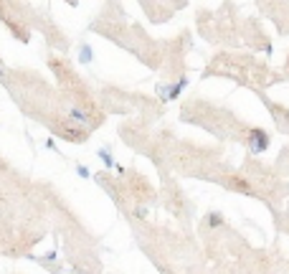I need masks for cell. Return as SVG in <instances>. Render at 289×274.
<instances>
[{
	"mask_svg": "<svg viewBox=\"0 0 289 274\" xmlns=\"http://www.w3.org/2000/svg\"><path fill=\"white\" fill-rule=\"evenodd\" d=\"M269 132L266 130H262V127H254V130H249V135H246V145H249V150L254 152V155H262V152H266L269 150Z\"/></svg>",
	"mask_w": 289,
	"mask_h": 274,
	"instance_id": "6da1fadb",
	"label": "cell"
},
{
	"mask_svg": "<svg viewBox=\"0 0 289 274\" xmlns=\"http://www.w3.org/2000/svg\"><path fill=\"white\" fill-rule=\"evenodd\" d=\"M61 137H64V140H69V142H84V140H86V130H84V127H76V125L61 127Z\"/></svg>",
	"mask_w": 289,
	"mask_h": 274,
	"instance_id": "7a4b0ae2",
	"label": "cell"
},
{
	"mask_svg": "<svg viewBox=\"0 0 289 274\" xmlns=\"http://www.w3.org/2000/svg\"><path fill=\"white\" fill-rule=\"evenodd\" d=\"M69 119L76 122V125H84V130L91 125V114L86 110H81V107H71V110H69Z\"/></svg>",
	"mask_w": 289,
	"mask_h": 274,
	"instance_id": "3957f363",
	"label": "cell"
},
{
	"mask_svg": "<svg viewBox=\"0 0 289 274\" xmlns=\"http://www.w3.org/2000/svg\"><path fill=\"white\" fill-rule=\"evenodd\" d=\"M206 223H208V228H218V226H223V216H221L218 211H213V213H208Z\"/></svg>",
	"mask_w": 289,
	"mask_h": 274,
	"instance_id": "277c9868",
	"label": "cell"
},
{
	"mask_svg": "<svg viewBox=\"0 0 289 274\" xmlns=\"http://www.w3.org/2000/svg\"><path fill=\"white\" fill-rule=\"evenodd\" d=\"M97 155H99V160L104 163V167H114V158H112V152L106 150V147H102V150L97 152Z\"/></svg>",
	"mask_w": 289,
	"mask_h": 274,
	"instance_id": "5b68a950",
	"label": "cell"
},
{
	"mask_svg": "<svg viewBox=\"0 0 289 274\" xmlns=\"http://www.w3.org/2000/svg\"><path fill=\"white\" fill-rule=\"evenodd\" d=\"M79 58H81V64H91V61H94V51H91V46H86V43L81 46V56Z\"/></svg>",
	"mask_w": 289,
	"mask_h": 274,
	"instance_id": "8992f818",
	"label": "cell"
},
{
	"mask_svg": "<svg viewBox=\"0 0 289 274\" xmlns=\"http://www.w3.org/2000/svg\"><path fill=\"white\" fill-rule=\"evenodd\" d=\"M231 186H234V188H238V191H243V193H251V188H249L243 180H238V178H234V180H231Z\"/></svg>",
	"mask_w": 289,
	"mask_h": 274,
	"instance_id": "52a82bcc",
	"label": "cell"
},
{
	"mask_svg": "<svg viewBox=\"0 0 289 274\" xmlns=\"http://www.w3.org/2000/svg\"><path fill=\"white\" fill-rule=\"evenodd\" d=\"M76 173H79L81 178H91V173H89V167H86V165H76Z\"/></svg>",
	"mask_w": 289,
	"mask_h": 274,
	"instance_id": "ba28073f",
	"label": "cell"
},
{
	"mask_svg": "<svg viewBox=\"0 0 289 274\" xmlns=\"http://www.w3.org/2000/svg\"><path fill=\"white\" fill-rule=\"evenodd\" d=\"M147 216V208H137V219H145Z\"/></svg>",
	"mask_w": 289,
	"mask_h": 274,
	"instance_id": "9c48e42d",
	"label": "cell"
},
{
	"mask_svg": "<svg viewBox=\"0 0 289 274\" xmlns=\"http://www.w3.org/2000/svg\"><path fill=\"white\" fill-rule=\"evenodd\" d=\"M3 76H5V71H3V66H0V79H3Z\"/></svg>",
	"mask_w": 289,
	"mask_h": 274,
	"instance_id": "30bf717a",
	"label": "cell"
}]
</instances>
